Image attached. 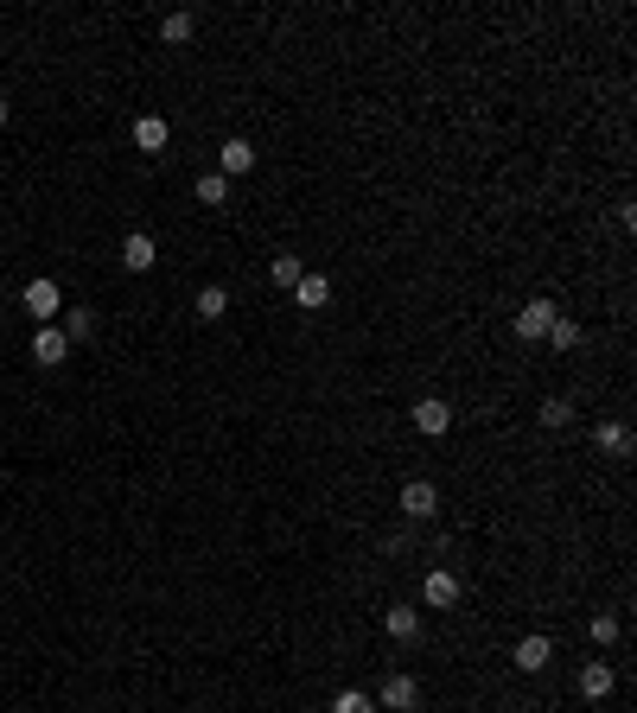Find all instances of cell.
Instances as JSON below:
<instances>
[{
    "label": "cell",
    "mask_w": 637,
    "mask_h": 713,
    "mask_svg": "<svg viewBox=\"0 0 637 713\" xmlns=\"http://www.w3.org/2000/svg\"><path fill=\"white\" fill-rule=\"evenodd\" d=\"M20 306L32 312V325H51V319L64 312V293H58V281H51V274H39V281L20 287Z\"/></svg>",
    "instance_id": "1"
},
{
    "label": "cell",
    "mask_w": 637,
    "mask_h": 713,
    "mask_svg": "<svg viewBox=\"0 0 637 713\" xmlns=\"http://www.w3.org/2000/svg\"><path fill=\"white\" fill-rule=\"evenodd\" d=\"M459 593H466V586H459V573L453 567H434L421 580V599H427V612H453L459 605Z\"/></svg>",
    "instance_id": "2"
},
{
    "label": "cell",
    "mask_w": 637,
    "mask_h": 713,
    "mask_svg": "<svg viewBox=\"0 0 637 713\" xmlns=\"http://www.w3.org/2000/svg\"><path fill=\"white\" fill-rule=\"evenodd\" d=\"M395 503H402V516H415V523H427V516L440 510V484H434V478H408Z\"/></svg>",
    "instance_id": "3"
},
{
    "label": "cell",
    "mask_w": 637,
    "mask_h": 713,
    "mask_svg": "<svg viewBox=\"0 0 637 713\" xmlns=\"http://www.w3.org/2000/svg\"><path fill=\"white\" fill-rule=\"evenodd\" d=\"M64 357H71V338H64L58 325H39V332H32V363H39V370H58Z\"/></svg>",
    "instance_id": "4"
},
{
    "label": "cell",
    "mask_w": 637,
    "mask_h": 713,
    "mask_svg": "<svg viewBox=\"0 0 637 713\" xmlns=\"http://www.w3.org/2000/svg\"><path fill=\"white\" fill-rule=\"evenodd\" d=\"M555 312H561V306H548V300H523V306H516V338H529V344H536V338H548Z\"/></svg>",
    "instance_id": "5"
},
{
    "label": "cell",
    "mask_w": 637,
    "mask_h": 713,
    "mask_svg": "<svg viewBox=\"0 0 637 713\" xmlns=\"http://www.w3.org/2000/svg\"><path fill=\"white\" fill-rule=\"evenodd\" d=\"M243 172H255V147L243 134H230V141L217 147V179H243Z\"/></svg>",
    "instance_id": "6"
},
{
    "label": "cell",
    "mask_w": 637,
    "mask_h": 713,
    "mask_svg": "<svg viewBox=\"0 0 637 713\" xmlns=\"http://www.w3.org/2000/svg\"><path fill=\"white\" fill-rule=\"evenodd\" d=\"M548 663H555V643H548V631H529L523 643H516V669H523V675H542Z\"/></svg>",
    "instance_id": "7"
},
{
    "label": "cell",
    "mask_w": 637,
    "mask_h": 713,
    "mask_svg": "<svg viewBox=\"0 0 637 713\" xmlns=\"http://www.w3.org/2000/svg\"><path fill=\"white\" fill-rule=\"evenodd\" d=\"M415 427L427 433V440H440V433L453 427V408H446V395H421V402H415Z\"/></svg>",
    "instance_id": "8"
},
{
    "label": "cell",
    "mask_w": 637,
    "mask_h": 713,
    "mask_svg": "<svg viewBox=\"0 0 637 713\" xmlns=\"http://www.w3.org/2000/svg\"><path fill=\"white\" fill-rule=\"evenodd\" d=\"M376 701H383L389 713H415V701H421V682H415V675H389Z\"/></svg>",
    "instance_id": "9"
},
{
    "label": "cell",
    "mask_w": 637,
    "mask_h": 713,
    "mask_svg": "<svg viewBox=\"0 0 637 713\" xmlns=\"http://www.w3.org/2000/svg\"><path fill=\"white\" fill-rule=\"evenodd\" d=\"M153 262H160V249H153V236H147V230H134V236L122 242V268H128V274H147Z\"/></svg>",
    "instance_id": "10"
},
{
    "label": "cell",
    "mask_w": 637,
    "mask_h": 713,
    "mask_svg": "<svg viewBox=\"0 0 637 713\" xmlns=\"http://www.w3.org/2000/svg\"><path fill=\"white\" fill-rule=\"evenodd\" d=\"M383 631H389L395 643H415V637H421V612H415V605H389V612H383Z\"/></svg>",
    "instance_id": "11"
},
{
    "label": "cell",
    "mask_w": 637,
    "mask_h": 713,
    "mask_svg": "<svg viewBox=\"0 0 637 713\" xmlns=\"http://www.w3.org/2000/svg\"><path fill=\"white\" fill-rule=\"evenodd\" d=\"M166 141H172L166 115H141V121H134V147H141V153H166Z\"/></svg>",
    "instance_id": "12"
},
{
    "label": "cell",
    "mask_w": 637,
    "mask_h": 713,
    "mask_svg": "<svg viewBox=\"0 0 637 713\" xmlns=\"http://www.w3.org/2000/svg\"><path fill=\"white\" fill-rule=\"evenodd\" d=\"M294 306H306V312H325V306H332V281H325V274H300V287H294Z\"/></svg>",
    "instance_id": "13"
},
{
    "label": "cell",
    "mask_w": 637,
    "mask_h": 713,
    "mask_svg": "<svg viewBox=\"0 0 637 713\" xmlns=\"http://www.w3.org/2000/svg\"><path fill=\"white\" fill-rule=\"evenodd\" d=\"M612 688H618V669L612 663H587V669H580V694H587V701H606Z\"/></svg>",
    "instance_id": "14"
},
{
    "label": "cell",
    "mask_w": 637,
    "mask_h": 713,
    "mask_svg": "<svg viewBox=\"0 0 637 713\" xmlns=\"http://www.w3.org/2000/svg\"><path fill=\"white\" fill-rule=\"evenodd\" d=\"M593 440H599V452L625 459V452H631V427H625V421H599V433H593Z\"/></svg>",
    "instance_id": "15"
},
{
    "label": "cell",
    "mask_w": 637,
    "mask_h": 713,
    "mask_svg": "<svg viewBox=\"0 0 637 713\" xmlns=\"http://www.w3.org/2000/svg\"><path fill=\"white\" fill-rule=\"evenodd\" d=\"M192 312H198V319H223V312H230V287H198V300H192Z\"/></svg>",
    "instance_id": "16"
},
{
    "label": "cell",
    "mask_w": 637,
    "mask_h": 713,
    "mask_svg": "<svg viewBox=\"0 0 637 713\" xmlns=\"http://www.w3.org/2000/svg\"><path fill=\"white\" fill-rule=\"evenodd\" d=\"M300 274H306L300 255H274V262H268V281H274V287H287V293L300 287Z\"/></svg>",
    "instance_id": "17"
},
{
    "label": "cell",
    "mask_w": 637,
    "mask_h": 713,
    "mask_svg": "<svg viewBox=\"0 0 637 713\" xmlns=\"http://www.w3.org/2000/svg\"><path fill=\"white\" fill-rule=\"evenodd\" d=\"M580 319H567V312H555V325H548V344H555V351H580Z\"/></svg>",
    "instance_id": "18"
},
{
    "label": "cell",
    "mask_w": 637,
    "mask_h": 713,
    "mask_svg": "<svg viewBox=\"0 0 637 713\" xmlns=\"http://www.w3.org/2000/svg\"><path fill=\"white\" fill-rule=\"evenodd\" d=\"M58 332L71 338V344H83V338L96 332V312H90V306H71V312H64V325H58Z\"/></svg>",
    "instance_id": "19"
},
{
    "label": "cell",
    "mask_w": 637,
    "mask_h": 713,
    "mask_svg": "<svg viewBox=\"0 0 637 713\" xmlns=\"http://www.w3.org/2000/svg\"><path fill=\"white\" fill-rule=\"evenodd\" d=\"M536 421H542V427H548V433H561V427H567V421H574V408H567V402H561V395H548V402H542V408H536Z\"/></svg>",
    "instance_id": "20"
},
{
    "label": "cell",
    "mask_w": 637,
    "mask_h": 713,
    "mask_svg": "<svg viewBox=\"0 0 637 713\" xmlns=\"http://www.w3.org/2000/svg\"><path fill=\"white\" fill-rule=\"evenodd\" d=\"M192 26H198L192 13H166V20H160V39H166V45H185V39H192Z\"/></svg>",
    "instance_id": "21"
},
{
    "label": "cell",
    "mask_w": 637,
    "mask_h": 713,
    "mask_svg": "<svg viewBox=\"0 0 637 713\" xmlns=\"http://www.w3.org/2000/svg\"><path fill=\"white\" fill-rule=\"evenodd\" d=\"M587 631H593V643H599V650H606V643H618V637H625V624H618L612 612H593V624H587Z\"/></svg>",
    "instance_id": "22"
},
{
    "label": "cell",
    "mask_w": 637,
    "mask_h": 713,
    "mask_svg": "<svg viewBox=\"0 0 637 713\" xmlns=\"http://www.w3.org/2000/svg\"><path fill=\"white\" fill-rule=\"evenodd\" d=\"M192 191H198V204H223V198H230V179H217V172H204V179H198Z\"/></svg>",
    "instance_id": "23"
},
{
    "label": "cell",
    "mask_w": 637,
    "mask_h": 713,
    "mask_svg": "<svg viewBox=\"0 0 637 713\" xmlns=\"http://www.w3.org/2000/svg\"><path fill=\"white\" fill-rule=\"evenodd\" d=\"M332 713H376V701H370V694H357V688H344L338 701H332Z\"/></svg>",
    "instance_id": "24"
},
{
    "label": "cell",
    "mask_w": 637,
    "mask_h": 713,
    "mask_svg": "<svg viewBox=\"0 0 637 713\" xmlns=\"http://www.w3.org/2000/svg\"><path fill=\"white\" fill-rule=\"evenodd\" d=\"M7 115H13V109H7V96H0V128H7Z\"/></svg>",
    "instance_id": "25"
}]
</instances>
